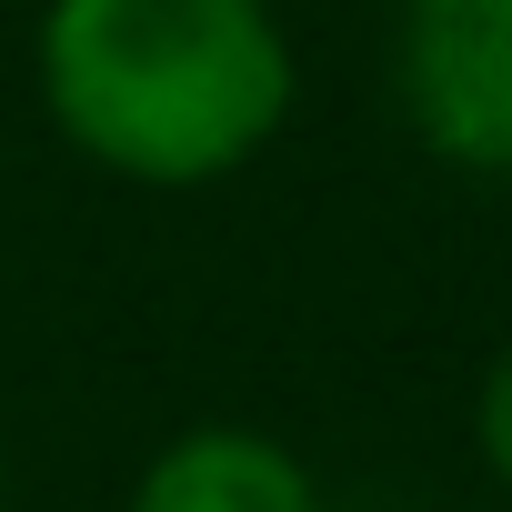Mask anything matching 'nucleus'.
I'll list each match as a JSON object with an SVG mask.
<instances>
[{"instance_id":"nucleus-1","label":"nucleus","mask_w":512,"mask_h":512,"mask_svg":"<svg viewBox=\"0 0 512 512\" xmlns=\"http://www.w3.org/2000/svg\"><path fill=\"white\" fill-rule=\"evenodd\" d=\"M31 81L51 131L131 191L251 171L302 101L272 0H41Z\"/></svg>"},{"instance_id":"nucleus-3","label":"nucleus","mask_w":512,"mask_h":512,"mask_svg":"<svg viewBox=\"0 0 512 512\" xmlns=\"http://www.w3.org/2000/svg\"><path fill=\"white\" fill-rule=\"evenodd\" d=\"M121 512H332L322 472L282 442V432H251V422H191L171 432Z\"/></svg>"},{"instance_id":"nucleus-4","label":"nucleus","mask_w":512,"mask_h":512,"mask_svg":"<svg viewBox=\"0 0 512 512\" xmlns=\"http://www.w3.org/2000/svg\"><path fill=\"white\" fill-rule=\"evenodd\" d=\"M472 452H482V472H492V492L512 502V342L482 362V382H472Z\"/></svg>"},{"instance_id":"nucleus-2","label":"nucleus","mask_w":512,"mask_h":512,"mask_svg":"<svg viewBox=\"0 0 512 512\" xmlns=\"http://www.w3.org/2000/svg\"><path fill=\"white\" fill-rule=\"evenodd\" d=\"M392 91L442 171L512 191V0H402Z\"/></svg>"}]
</instances>
